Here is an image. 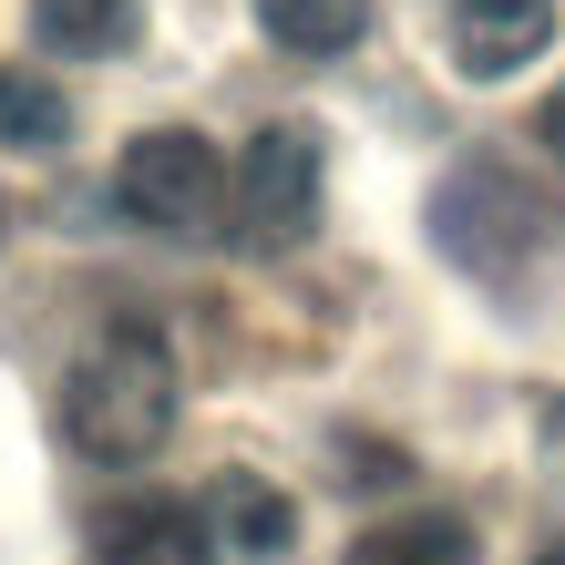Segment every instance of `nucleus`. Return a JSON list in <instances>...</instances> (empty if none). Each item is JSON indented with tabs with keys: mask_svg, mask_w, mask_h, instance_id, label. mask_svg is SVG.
<instances>
[{
	"mask_svg": "<svg viewBox=\"0 0 565 565\" xmlns=\"http://www.w3.org/2000/svg\"><path fill=\"white\" fill-rule=\"evenodd\" d=\"M535 145H545V154H555V164H565V83H555V93H545V114H535Z\"/></svg>",
	"mask_w": 565,
	"mask_h": 565,
	"instance_id": "nucleus-12",
	"label": "nucleus"
},
{
	"mask_svg": "<svg viewBox=\"0 0 565 565\" xmlns=\"http://www.w3.org/2000/svg\"><path fill=\"white\" fill-rule=\"evenodd\" d=\"M62 135H73V104H62L42 73H11V62H0V145L11 154H52Z\"/></svg>",
	"mask_w": 565,
	"mask_h": 565,
	"instance_id": "nucleus-11",
	"label": "nucleus"
},
{
	"mask_svg": "<svg viewBox=\"0 0 565 565\" xmlns=\"http://www.w3.org/2000/svg\"><path fill=\"white\" fill-rule=\"evenodd\" d=\"M114 565H216V514L185 504V493H135L114 524H104Z\"/></svg>",
	"mask_w": 565,
	"mask_h": 565,
	"instance_id": "nucleus-6",
	"label": "nucleus"
},
{
	"mask_svg": "<svg viewBox=\"0 0 565 565\" xmlns=\"http://www.w3.org/2000/svg\"><path fill=\"white\" fill-rule=\"evenodd\" d=\"M257 31L288 52V62H340L360 31H371V0H247Z\"/></svg>",
	"mask_w": 565,
	"mask_h": 565,
	"instance_id": "nucleus-9",
	"label": "nucleus"
},
{
	"mask_svg": "<svg viewBox=\"0 0 565 565\" xmlns=\"http://www.w3.org/2000/svg\"><path fill=\"white\" fill-rule=\"evenodd\" d=\"M319 206H329V135L319 124H257L237 175H226V237H237L247 257H288L319 237Z\"/></svg>",
	"mask_w": 565,
	"mask_h": 565,
	"instance_id": "nucleus-2",
	"label": "nucleus"
},
{
	"mask_svg": "<svg viewBox=\"0 0 565 565\" xmlns=\"http://www.w3.org/2000/svg\"><path fill=\"white\" fill-rule=\"evenodd\" d=\"M31 42L73 62H124L145 42V0H31Z\"/></svg>",
	"mask_w": 565,
	"mask_h": 565,
	"instance_id": "nucleus-8",
	"label": "nucleus"
},
{
	"mask_svg": "<svg viewBox=\"0 0 565 565\" xmlns=\"http://www.w3.org/2000/svg\"><path fill=\"white\" fill-rule=\"evenodd\" d=\"M114 206L135 226H154V237H195L226 206V164L195 124H154V135H135L114 154Z\"/></svg>",
	"mask_w": 565,
	"mask_h": 565,
	"instance_id": "nucleus-3",
	"label": "nucleus"
},
{
	"mask_svg": "<svg viewBox=\"0 0 565 565\" xmlns=\"http://www.w3.org/2000/svg\"><path fill=\"white\" fill-rule=\"evenodd\" d=\"M535 565H565V535H555V545H545V555H535Z\"/></svg>",
	"mask_w": 565,
	"mask_h": 565,
	"instance_id": "nucleus-13",
	"label": "nucleus"
},
{
	"mask_svg": "<svg viewBox=\"0 0 565 565\" xmlns=\"http://www.w3.org/2000/svg\"><path fill=\"white\" fill-rule=\"evenodd\" d=\"M350 565H473V524L462 514H391L350 545Z\"/></svg>",
	"mask_w": 565,
	"mask_h": 565,
	"instance_id": "nucleus-10",
	"label": "nucleus"
},
{
	"mask_svg": "<svg viewBox=\"0 0 565 565\" xmlns=\"http://www.w3.org/2000/svg\"><path fill=\"white\" fill-rule=\"evenodd\" d=\"M431 237L473 278H514V257L535 247V195H524L504 164H462V175H443V195H431Z\"/></svg>",
	"mask_w": 565,
	"mask_h": 565,
	"instance_id": "nucleus-4",
	"label": "nucleus"
},
{
	"mask_svg": "<svg viewBox=\"0 0 565 565\" xmlns=\"http://www.w3.org/2000/svg\"><path fill=\"white\" fill-rule=\"evenodd\" d=\"M206 514H216V545L237 555V565H278L298 545V504H288L268 473H216Z\"/></svg>",
	"mask_w": 565,
	"mask_h": 565,
	"instance_id": "nucleus-7",
	"label": "nucleus"
},
{
	"mask_svg": "<svg viewBox=\"0 0 565 565\" xmlns=\"http://www.w3.org/2000/svg\"><path fill=\"white\" fill-rule=\"evenodd\" d=\"M0 237H11V195H0Z\"/></svg>",
	"mask_w": 565,
	"mask_h": 565,
	"instance_id": "nucleus-14",
	"label": "nucleus"
},
{
	"mask_svg": "<svg viewBox=\"0 0 565 565\" xmlns=\"http://www.w3.org/2000/svg\"><path fill=\"white\" fill-rule=\"evenodd\" d=\"M555 42V0H452V73L462 83H514Z\"/></svg>",
	"mask_w": 565,
	"mask_h": 565,
	"instance_id": "nucleus-5",
	"label": "nucleus"
},
{
	"mask_svg": "<svg viewBox=\"0 0 565 565\" xmlns=\"http://www.w3.org/2000/svg\"><path fill=\"white\" fill-rule=\"evenodd\" d=\"M175 412H185V381H175V350H164L154 319L93 329L83 360L62 371V443H73L83 462H104V473L154 462L164 431H175Z\"/></svg>",
	"mask_w": 565,
	"mask_h": 565,
	"instance_id": "nucleus-1",
	"label": "nucleus"
}]
</instances>
